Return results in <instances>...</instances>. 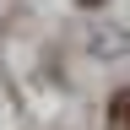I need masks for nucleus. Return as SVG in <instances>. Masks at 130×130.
<instances>
[{"mask_svg":"<svg viewBox=\"0 0 130 130\" xmlns=\"http://www.w3.org/2000/svg\"><path fill=\"white\" fill-rule=\"evenodd\" d=\"M108 130H130V87H119L108 98Z\"/></svg>","mask_w":130,"mask_h":130,"instance_id":"obj_1","label":"nucleus"},{"mask_svg":"<svg viewBox=\"0 0 130 130\" xmlns=\"http://www.w3.org/2000/svg\"><path fill=\"white\" fill-rule=\"evenodd\" d=\"M81 6H87V11H98V6H103V0H81Z\"/></svg>","mask_w":130,"mask_h":130,"instance_id":"obj_2","label":"nucleus"}]
</instances>
